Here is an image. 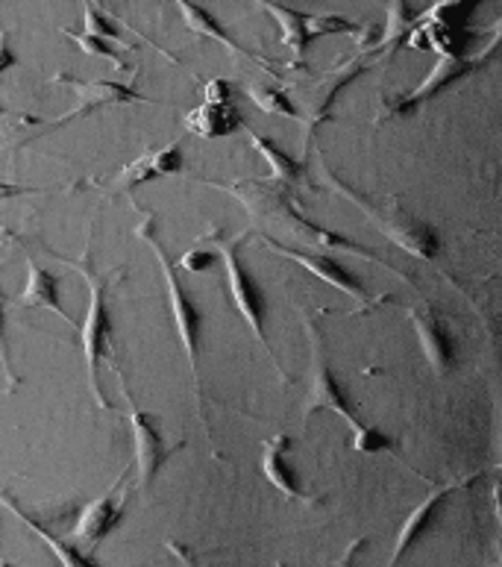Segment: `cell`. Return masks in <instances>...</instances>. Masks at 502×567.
Listing matches in <instances>:
<instances>
[{"instance_id": "cell-1", "label": "cell", "mask_w": 502, "mask_h": 567, "mask_svg": "<svg viewBox=\"0 0 502 567\" xmlns=\"http://www.w3.org/2000/svg\"><path fill=\"white\" fill-rule=\"evenodd\" d=\"M230 195H236L244 204L250 215L255 220H268L273 227H280L289 238H294L297 245L315 247L321 254H335V250H347V254H356L367 262H379L370 250L353 245L338 233H330V229L317 227L315 220H308L306 215L300 213L294 200L289 195V186H282L276 179H239V183H230L223 186Z\"/></svg>"}, {"instance_id": "cell-2", "label": "cell", "mask_w": 502, "mask_h": 567, "mask_svg": "<svg viewBox=\"0 0 502 567\" xmlns=\"http://www.w3.org/2000/svg\"><path fill=\"white\" fill-rule=\"evenodd\" d=\"M326 177H330V183L338 188L341 195L347 197V200H353V204L370 218V224H374L383 236L391 238L394 245L402 247V250H409V254L418 256V259H435V256H438V247H441L438 233H435L429 224H423V220H418L415 215L406 213L397 197H391V200L379 209V206L370 204L367 197L356 195L353 188L344 186L338 177H333V171H326Z\"/></svg>"}, {"instance_id": "cell-3", "label": "cell", "mask_w": 502, "mask_h": 567, "mask_svg": "<svg viewBox=\"0 0 502 567\" xmlns=\"http://www.w3.org/2000/svg\"><path fill=\"white\" fill-rule=\"evenodd\" d=\"M88 250L83 254L80 262H69V259H62L65 265L71 268H77L80 274L85 277L88 282V291H92V300H88V315H85V323H83V359H85V373H88V389H92V398L94 403L101 409L109 412V403L103 398L101 391V382H97V364H101L103 353H106V344H109V336H112V323H109V312H106V288H109V280L115 277H97L88 262Z\"/></svg>"}, {"instance_id": "cell-4", "label": "cell", "mask_w": 502, "mask_h": 567, "mask_svg": "<svg viewBox=\"0 0 502 567\" xmlns=\"http://www.w3.org/2000/svg\"><path fill=\"white\" fill-rule=\"evenodd\" d=\"M138 236L145 238L147 245L154 247L156 259H159V268H163L165 291H168V303H170V315H174V323H177L179 341H182V348H186L188 364H191V373H195L197 417H200V424H206L203 394H200V380H197V359H200V312H197V306L188 300V295L182 291V286H179L177 274H174V265H170V259L165 256V247L159 245V238H156V233H154V218L138 227Z\"/></svg>"}, {"instance_id": "cell-5", "label": "cell", "mask_w": 502, "mask_h": 567, "mask_svg": "<svg viewBox=\"0 0 502 567\" xmlns=\"http://www.w3.org/2000/svg\"><path fill=\"white\" fill-rule=\"evenodd\" d=\"M259 7L268 12V16L280 24L282 30V44L289 48L291 56H294V65H303V53H306L308 42H315L317 35H333V33H344L353 35L356 42H365V35L374 33V27H367V30H358L356 24H349L344 18H333V16H300L294 9L280 7V3H273V0H255Z\"/></svg>"}, {"instance_id": "cell-6", "label": "cell", "mask_w": 502, "mask_h": 567, "mask_svg": "<svg viewBox=\"0 0 502 567\" xmlns=\"http://www.w3.org/2000/svg\"><path fill=\"white\" fill-rule=\"evenodd\" d=\"M306 332H308V344H312V355H315V371H312V385H308V400H306V412H303V421L321 412V409H330L335 415H341L349 424L353 435L356 432L365 430V424L358 421L353 406H349L347 394L341 391L338 380H335L333 368L326 362L324 353V339H321V330H317L315 323L306 321Z\"/></svg>"}, {"instance_id": "cell-7", "label": "cell", "mask_w": 502, "mask_h": 567, "mask_svg": "<svg viewBox=\"0 0 502 567\" xmlns=\"http://www.w3.org/2000/svg\"><path fill=\"white\" fill-rule=\"evenodd\" d=\"M241 238H244V236H236L232 241H218V256H221L223 268H227V282H230L232 300H236V306H239L241 318L250 323V330L255 332V339L262 341L264 350H268V355H271L273 368L282 373V368L276 364V355H273L271 344H268V339H264L262 295H259V288H255L253 277H250V271L244 268V262L239 259Z\"/></svg>"}, {"instance_id": "cell-8", "label": "cell", "mask_w": 502, "mask_h": 567, "mask_svg": "<svg viewBox=\"0 0 502 567\" xmlns=\"http://www.w3.org/2000/svg\"><path fill=\"white\" fill-rule=\"evenodd\" d=\"M365 65L358 60H349L338 69L321 71V74H312L308 80L297 83L291 89L289 94H294L300 103H303V112H300V118L306 115L308 124L315 127L317 121L330 118V112H333L335 101H338V94L344 92V85L353 83V76L362 74Z\"/></svg>"}, {"instance_id": "cell-9", "label": "cell", "mask_w": 502, "mask_h": 567, "mask_svg": "<svg viewBox=\"0 0 502 567\" xmlns=\"http://www.w3.org/2000/svg\"><path fill=\"white\" fill-rule=\"evenodd\" d=\"M121 394H124V403H127L129 426H133V439H136V462H138V488L145 492L150 488L159 474V467L165 465V458L174 453V450L165 444L163 432L156 426V421L150 415H145L138 403L129 394L127 382H121Z\"/></svg>"}, {"instance_id": "cell-10", "label": "cell", "mask_w": 502, "mask_h": 567, "mask_svg": "<svg viewBox=\"0 0 502 567\" xmlns=\"http://www.w3.org/2000/svg\"><path fill=\"white\" fill-rule=\"evenodd\" d=\"M121 483H124V474L109 485V492L103 494V497L92 499V503L80 512L77 526H74V533H71V542H77L80 547L92 550V547H97V544L121 524L124 506H127V497L121 494Z\"/></svg>"}, {"instance_id": "cell-11", "label": "cell", "mask_w": 502, "mask_h": 567, "mask_svg": "<svg viewBox=\"0 0 502 567\" xmlns=\"http://www.w3.org/2000/svg\"><path fill=\"white\" fill-rule=\"evenodd\" d=\"M51 85H69L71 92L77 94V106L69 112V115H62L56 124L51 127H60L65 121H71L74 115L83 118V115H92L94 110H103V106H112V103H145L147 97H142L138 92H133L129 85L124 83H112V80H92V83H85V80H74L69 74H53L48 80Z\"/></svg>"}, {"instance_id": "cell-12", "label": "cell", "mask_w": 502, "mask_h": 567, "mask_svg": "<svg viewBox=\"0 0 502 567\" xmlns=\"http://www.w3.org/2000/svg\"><path fill=\"white\" fill-rule=\"evenodd\" d=\"M491 51H494V42L488 44L479 56L477 53H443L441 60L435 62V69L423 76V83H420L406 101L397 103L394 112H409L415 110V106H420V103H426L429 97H435V94L441 92V89H447V85L461 80V76H468L470 71H477L479 62H485L488 56H491Z\"/></svg>"}, {"instance_id": "cell-13", "label": "cell", "mask_w": 502, "mask_h": 567, "mask_svg": "<svg viewBox=\"0 0 502 567\" xmlns=\"http://www.w3.org/2000/svg\"><path fill=\"white\" fill-rule=\"evenodd\" d=\"M411 323L418 330L426 362L432 364V371L438 377L450 373L456 368V339H452L450 327L443 323L441 315L435 312L432 306H415L411 309Z\"/></svg>"}, {"instance_id": "cell-14", "label": "cell", "mask_w": 502, "mask_h": 567, "mask_svg": "<svg viewBox=\"0 0 502 567\" xmlns=\"http://www.w3.org/2000/svg\"><path fill=\"white\" fill-rule=\"evenodd\" d=\"M477 476L479 474H470V476H464V480H456V483L441 485L438 492L429 494V497H426L423 503H420V506L415 508V512H411L409 517H406V524H402L400 535H397V544H394L391 565H397V561H400L402 556H406V553L411 550V544L418 542L420 535L426 533V526H432L435 520H438V512H441V508H443L447 497L459 492V488H464V485L477 483Z\"/></svg>"}, {"instance_id": "cell-15", "label": "cell", "mask_w": 502, "mask_h": 567, "mask_svg": "<svg viewBox=\"0 0 502 567\" xmlns=\"http://www.w3.org/2000/svg\"><path fill=\"white\" fill-rule=\"evenodd\" d=\"M264 245L273 247L276 254L289 256L291 262L303 265V268H308V271L315 274V277H321L324 282H330V286H335L338 291H344L347 297H353V300H362L365 303L367 300V291L365 286L353 277L349 271H344L341 268L338 259H330L326 254H303V250H294V247H285V245H276L273 238H264Z\"/></svg>"}, {"instance_id": "cell-16", "label": "cell", "mask_w": 502, "mask_h": 567, "mask_svg": "<svg viewBox=\"0 0 502 567\" xmlns=\"http://www.w3.org/2000/svg\"><path fill=\"white\" fill-rule=\"evenodd\" d=\"M179 171H182V151L177 144H170V147L150 151L145 156H138L136 162H129L112 186H115V192H133V188L145 186L150 179L170 177V174H179Z\"/></svg>"}, {"instance_id": "cell-17", "label": "cell", "mask_w": 502, "mask_h": 567, "mask_svg": "<svg viewBox=\"0 0 502 567\" xmlns=\"http://www.w3.org/2000/svg\"><path fill=\"white\" fill-rule=\"evenodd\" d=\"M289 453H291V439L289 435H273L271 441H264L262 447V474L268 476V483L282 492L291 499H308L303 485H300L297 471L289 465Z\"/></svg>"}, {"instance_id": "cell-18", "label": "cell", "mask_w": 502, "mask_h": 567, "mask_svg": "<svg viewBox=\"0 0 502 567\" xmlns=\"http://www.w3.org/2000/svg\"><path fill=\"white\" fill-rule=\"evenodd\" d=\"M186 127L200 138H227L244 127V121L232 101H203L195 112H188Z\"/></svg>"}, {"instance_id": "cell-19", "label": "cell", "mask_w": 502, "mask_h": 567, "mask_svg": "<svg viewBox=\"0 0 502 567\" xmlns=\"http://www.w3.org/2000/svg\"><path fill=\"white\" fill-rule=\"evenodd\" d=\"M18 303L27 306V309H51L53 315H60L65 323H74L62 309L60 300V277H53L51 271H44L39 262H27V286L18 297Z\"/></svg>"}, {"instance_id": "cell-20", "label": "cell", "mask_w": 502, "mask_h": 567, "mask_svg": "<svg viewBox=\"0 0 502 567\" xmlns=\"http://www.w3.org/2000/svg\"><path fill=\"white\" fill-rule=\"evenodd\" d=\"M174 3H177L179 12H182V21H186V27L191 30V33L203 35V39H212V42L223 44V48H227L230 53H236V56H248V60L264 65V60H259L253 51H248V48H241V44L232 42L230 33L223 30L221 21L209 16V12H206L200 3H191V0H174Z\"/></svg>"}, {"instance_id": "cell-21", "label": "cell", "mask_w": 502, "mask_h": 567, "mask_svg": "<svg viewBox=\"0 0 502 567\" xmlns=\"http://www.w3.org/2000/svg\"><path fill=\"white\" fill-rule=\"evenodd\" d=\"M248 136H250V144H253L255 151L264 156V162H268V168H271V179H276V183H285V186L306 183V171H303V165L291 159L289 153H282L280 147L271 142V138L262 136V133H255V130H250V127H248Z\"/></svg>"}, {"instance_id": "cell-22", "label": "cell", "mask_w": 502, "mask_h": 567, "mask_svg": "<svg viewBox=\"0 0 502 567\" xmlns=\"http://www.w3.org/2000/svg\"><path fill=\"white\" fill-rule=\"evenodd\" d=\"M415 27V18L409 16V3L406 0H388V12H385V30L383 39H379V51H385V56H394L397 48L406 42V33Z\"/></svg>"}, {"instance_id": "cell-23", "label": "cell", "mask_w": 502, "mask_h": 567, "mask_svg": "<svg viewBox=\"0 0 502 567\" xmlns=\"http://www.w3.org/2000/svg\"><path fill=\"white\" fill-rule=\"evenodd\" d=\"M0 503H3V506H7L9 512H15V515L21 517V520H24V524L30 526V529H33V533L39 535V538H42V542L48 544V547H51L53 556H56V559H60V561H65V565H94L92 556H83V553L77 550V544H62L60 538H53V535L48 533V529H42V526L35 524L33 517L27 515V512H21V508H18L15 503H12V499L7 497V494H0Z\"/></svg>"}, {"instance_id": "cell-24", "label": "cell", "mask_w": 502, "mask_h": 567, "mask_svg": "<svg viewBox=\"0 0 502 567\" xmlns=\"http://www.w3.org/2000/svg\"><path fill=\"white\" fill-rule=\"evenodd\" d=\"M248 94L253 97V103L259 110L271 112V115H289V118L300 121L297 106L291 103L289 92H280V89H264V85H250Z\"/></svg>"}, {"instance_id": "cell-25", "label": "cell", "mask_w": 502, "mask_h": 567, "mask_svg": "<svg viewBox=\"0 0 502 567\" xmlns=\"http://www.w3.org/2000/svg\"><path fill=\"white\" fill-rule=\"evenodd\" d=\"M62 33L69 35V39H74L77 42V48L83 53H88V56H101V60L112 62V69H124V56H121L115 48H112L109 42H103V39H97V35H88V33H71L69 27H62Z\"/></svg>"}, {"instance_id": "cell-26", "label": "cell", "mask_w": 502, "mask_h": 567, "mask_svg": "<svg viewBox=\"0 0 502 567\" xmlns=\"http://www.w3.org/2000/svg\"><path fill=\"white\" fill-rule=\"evenodd\" d=\"M83 27H85V33H88V35H97V39H109V42H124V33H118V30L112 27V21L103 16L94 0H85Z\"/></svg>"}, {"instance_id": "cell-27", "label": "cell", "mask_w": 502, "mask_h": 567, "mask_svg": "<svg viewBox=\"0 0 502 567\" xmlns=\"http://www.w3.org/2000/svg\"><path fill=\"white\" fill-rule=\"evenodd\" d=\"M0 362L7 368V389H18V373L12 371V359H9V344H7V330H3V297H0Z\"/></svg>"}, {"instance_id": "cell-28", "label": "cell", "mask_w": 502, "mask_h": 567, "mask_svg": "<svg viewBox=\"0 0 502 567\" xmlns=\"http://www.w3.org/2000/svg\"><path fill=\"white\" fill-rule=\"evenodd\" d=\"M215 262H218V254H212V250H200V247H197V250L182 256V262L179 265H182L186 271H206V268H212Z\"/></svg>"}, {"instance_id": "cell-29", "label": "cell", "mask_w": 502, "mask_h": 567, "mask_svg": "<svg viewBox=\"0 0 502 567\" xmlns=\"http://www.w3.org/2000/svg\"><path fill=\"white\" fill-rule=\"evenodd\" d=\"M15 53L9 51V30H3V33H0V76L7 74L9 69H15Z\"/></svg>"}, {"instance_id": "cell-30", "label": "cell", "mask_w": 502, "mask_h": 567, "mask_svg": "<svg viewBox=\"0 0 502 567\" xmlns=\"http://www.w3.org/2000/svg\"><path fill=\"white\" fill-rule=\"evenodd\" d=\"M3 115H9V110H7V106H3V103H0V118H3Z\"/></svg>"}, {"instance_id": "cell-31", "label": "cell", "mask_w": 502, "mask_h": 567, "mask_svg": "<svg viewBox=\"0 0 502 567\" xmlns=\"http://www.w3.org/2000/svg\"><path fill=\"white\" fill-rule=\"evenodd\" d=\"M3 561H7V559H3V553H0V565H3Z\"/></svg>"}, {"instance_id": "cell-32", "label": "cell", "mask_w": 502, "mask_h": 567, "mask_svg": "<svg viewBox=\"0 0 502 567\" xmlns=\"http://www.w3.org/2000/svg\"><path fill=\"white\" fill-rule=\"evenodd\" d=\"M94 3H97V0H94Z\"/></svg>"}]
</instances>
